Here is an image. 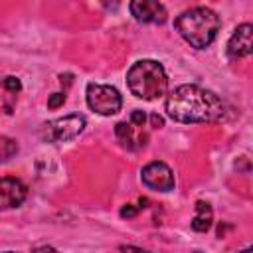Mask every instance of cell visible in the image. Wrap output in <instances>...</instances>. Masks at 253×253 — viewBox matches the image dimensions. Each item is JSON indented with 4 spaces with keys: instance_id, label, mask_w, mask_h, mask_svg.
Returning <instances> with one entry per match:
<instances>
[{
    "instance_id": "cell-5",
    "label": "cell",
    "mask_w": 253,
    "mask_h": 253,
    "mask_svg": "<svg viewBox=\"0 0 253 253\" xmlns=\"http://www.w3.org/2000/svg\"><path fill=\"white\" fill-rule=\"evenodd\" d=\"M85 97H87L89 109L99 113V115H103V117H111V115L119 113L121 107H123L121 93L115 87H111V85L89 83L87 91H85Z\"/></svg>"
},
{
    "instance_id": "cell-14",
    "label": "cell",
    "mask_w": 253,
    "mask_h": 253,
    "mask_svg": "<svg viewBox=\"0 0 253 253\" xmlns=\"http://www.w3.org/2000/svg\"><path fill=\"white\" fill-rule=\"evenodd\" d=\"M65 103V93H53L49 99H47V107L49 109H57Z\"/></svg>"
},
{
    "instance_id": "cell-1",
    "label": "cell",
    "mask_w": 253,
    "mask_h": 253,
    "mask_svg": "<svg viewBox=\"0 0 253 253\" xmlns=\"http://www.w3.org/2000/svg\"><path fill=\"white\" fill-rule=\"evenodd\" d=\"M166 115L176 123H217L227 115L225 103L200 85H180L166 99Z\"/></svg>"
},
{
    "instance_id": "cell-17",
    "label": "cell",
    "mask_w": 253,
    "mask_h": 253,
    "mask_svg": "<svg viewBox=\"0 0 253 253\" xmlns=\"http://www.w3.org/2000/svg\"><path fill=\"white\" fill-rule=\"evenodd\" d=\"M121 215H123V217H132V215H136V208H132L130 204H126V206L121 210Z\"/></svg>"
},
{
    "instance_id": "cell-18",
    "label": "cell",
    "mask_w": 253,
    "mask_h": 253,
    "mask_svg": "<svg viewBox=\"0 0 253 253\" xmlns=\"http://www.w3.org/2000/svg\"><path fill=\"white\" fill-rule=\"evenodd\" d=\"M34 253H59V251L55 247H51V245H40V247L34 249Z\"/></svg>"
},
{
    "instance_id": "cell-12",
    "label": "cell",
    "mask_w": 253,
    "mask_h": 253,
    "mask_svg": "<svg viewBox=\"0 0 253 253\" xmlns=\"http://www.w3.org/2000/svg\"><path fill=\"white\" fill-rule=\"evenodd\" d=\"M18 152V142L8 136H0V164L10 160Z\"/></svg>"
},
{
    "instance_id": "cell-15",
    "label": "cell",
    "mask_w": 253,
    "mask_h": 253,
    "mask_svg": "<svg viewBox=\"0 0 253 253\" xmlns=\"http://www.w3.org/2000/svg\"><path fill=\"white\" fill-rule=\"evenodd\" d=\"M144 121H146V115L142 113V111H132L130 113V125H134V126H142L144 125Z\"/></svg>"
},
{
    "instance_id": "cell-3",
    "label": "cell",
    "mask_w": 253,
    "mask_h": 253,
    "mask_svg": "<svg viewBox=\"0 0 253 253\" xmlns=\"http://www.w3.org/2000/svg\"><path fill=\"white\" fill-rule=\"evenodd\" d=\"M126 85L134 97L144 99V101H154L166 95L168 77H166L162 63L154 59H140L132 63V67L128 69Z\"/></svg>"
},
{
    "instance_id": "cell-9",
    "label": "cell",
    "mask_w": 253,
    "mask_h": 253,
    "mask_svg": "<svg viewBox=\"0 0 253 253\" xmlns=\"http://www.w3.org/2000/svg\"><path fill=\"white\" fill-rule=\"evenodd\" d=\"M251 34H253L251 24H241L235 28V32L231 34V38L227 42V57L231 61H237V59L247 57L251 53V49H253Z\"/></svg>"
},
{
    "instance_id": "cell-4",
    "label": "cell",
    "mask_w": 253,
    "mask_h": 253,
    "mask_svg": "<svg viewBox=\"0 0 253 253\" xmlns=\"http://www.w3.org/2000/svg\"><path fill=\"white\" fill-rule=\"evenodd\" d=\"M83 128H85V119L81 115H65L43 123L40 128V136L45 142H67L79 136Z\"/></svg>"
},
{
    "instance_id": "cell-19",
    "label": "cell",
    "mask_w": 253,
    "mask_h": 253,
    "mask_svg": "<svg viewBox=\"0 0 253 253\" xmlns=\"http://www.w3.org/2000/svg\"><path fill=\"white\" fill-rule=\"evenodd\" d=\"M150 123H152V126H156V128H160V126L164 125V121H162V117H158L156 113H154V115H150Z\"/></svg>"
},
{
    "instance_id": "cell-11",
    "label": "cell",
    "mask_w": 253,
    "mask_h": 253,
    "mask_svg": "<svg viewBox=\"0 0 253 253\" xmlns=\"http://www.w3.org/2000/svg\"><path fill=\"white\" fill-rule=\"evenodd\" d=\"M211 221H213V211H211V206L208 202H196V215L192 219V229L194 231H208L211 227Z\"/></svg>"
},
{
    "instance_id": "cell-16",
    "label": "cell",
    "mask_w": 253,
    "mask_h": 253,
    "mask_svg": "<svg viewBox=\"0 0 253 253\" xmlns=\"http://www.w3.org/2000/svg\"><path fill=\"white\" fill-rule=\"evenodd\" d=\"M121 251H123V253H150V251H146V249H142V247H134V245H123Z\"/></svg>"
},
{
    "instance_id": "cell-6",
    "label": "cell",
    "mask_w": 253,
    "mask_h": 253,
    "mask_svg": "<svg viewBox=\"0 0 253 253\" xmlns=\"http://www.w3.org/2000/svg\"><path fill=\"white\" fill-rule=\"evenodd\" d=\"M140 178H142V184L150 190H156V192H170L174 190V172L170 170L168 164L164 162H148L142 172H140Z\"/></svg>"
},
{
    "instance_id": "cell-8",
    "label": "cell",
    "mask_w": 253,
    "mask_h": 253,
    "mask_svg": "<svg viewBox=\"0 0 253 253\" xmlns=\"http://www.w3.org/2000/svg\"><path fill=\"white\" fill-rule=\"evenodd\" d=\"M130 14L134 16L136 22L142 24H162L166 20V8L164 4L156 2V0H134L128 4Z\"/></svg>"
},
{
    "instance_id": "cell-20",
    "label": "cell",
    "mask_w": 253,
    "mask_h": 253,
    "mask_svg": "<svg viewBox=\"0 0 253 253\" xmlns=\"http://www.w3.org/2000/svg\"><path fill=\"white\" fill-rule=\"evenodd\" d=\"M239 253H251V249L247 247V249H243V251H239Z\"/></svg>"
},
{
    "instance_id": "cell-7",
    "label": "cell",
    "mask_w": 253,
    "mask_h": 253,
    "mask_svg": "<svg viewBox=\"0 0 253 253\" xmlns=\"http://www.w3.org/2000/svg\"><path fill=\"white\" fill-rule=\"evenodd\" d=\"M26 196H28V190L22 180L12 176L0 178V211L22 206Z\"/></svg>"
},
{
    "instance_id": "cell-21",
    "label": "cell",
    "mask_w": 253,
    "mask_h": 253,
    "mask_svg": "<svg viewBox=\"0 0 253 253\" xmlns=\"http://www.w3.org/2000/svg\"><path fill=\"white\" fill-rule=\"evenodd\" d=\"M4 253H16V251H4Z\"/></svg>"
},
{
    "instance_id": "cell-22",
    "label": "cell",
    "mask_w": 253,
    "mask_h": 253,
    "mask_svg": "<svg viewBox=\"0 0 253 253\" xmlns=\"http://www.w3.org/2000/svg\"><path fill=\"white\" fill-rule=\"evenodd\" d=\"M194 253H202V251H194Z\"/></svg>"
},
{
    "instance_id": "cell-10",
    "label": "cell",
    "mask_w": 253,
    "mask_h": 253,
    "mask_svg": "<svg viewBox=\"0 0 253 253\" xmlns=\"http://www.w3.org/2000/svg\"><path fill=\"white\" fill-rule=\"evenodd\" d=\"M136 126L130 125V123H117L115 125V134L119 138V142L125 146V148H138V146H144V136H138Z\"/></svg>"
},
{
    "instance_id": "cell-2",
    "label": "cell",
    "mask_w": 253,
    "mask_h": 253,
    "mask_svg": "<svg viewBox=\"0 0 253 253\" xmlns=\"http://www.w3.org/2000/svg\"><path fill=\"white\" fill-rule=\"evenodd\" d=\"M174 26L178 34L196 49H206L215 38L221 28L219 16L206 8V6H194L190 10H184L176 20Z\"/></svg>"
},
{
    "instance_id": "cell-13",
    "label": "cell",
    "mask_w": 253,
    "mask_h": 253,
    "mask_svg": "<svg viewBox=\"0 0 253 253\" xmlns=\"http://www.w3.org/2000/svg\"><path fill=\"white\" fill-rule=\"evenodd\" d=\"M2 87H4L6 91H12V93H16V91H20V89H22L20 79H18V77H14V75L4 77V79H2Z\"/></svg>"
}]
</instances>
